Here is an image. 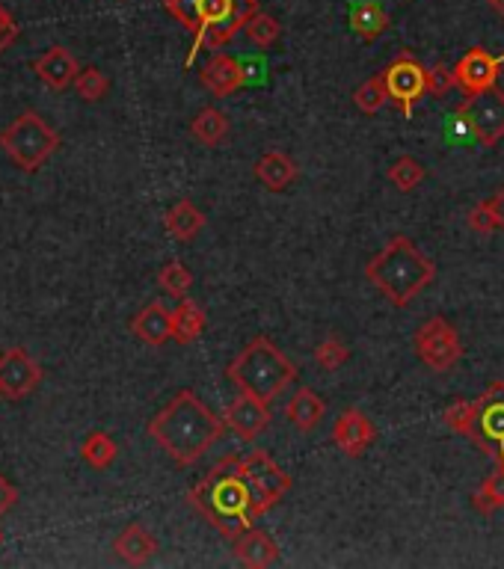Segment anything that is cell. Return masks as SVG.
<instances>
[{"label":"cell","instance_id":"18","mask_svg":"<svg viewBox=\"0 0 504 569\" xmlns=\"http://www.w3.org/2000/svg\"><path fill=\"white\" fill-rule=\"evenodd\" d=\"M131 332L149 344V347H161L172 338V309L164 303H149L143 312H137V318L131 321Z\"/></svg>","mask_w":504,"mask_h":569},{"label":"cell","instance_id":"40","mask_svg":"<svg viewBox=\"0 0 504 569\" xmlns=\"http://www.w3.org/2000/svg\"><path fill=\"white\" fill-rule=\"evenodd\" d=\"M487 205H490V211L496 214V220H499V229H504V187H499L490 199H487Z\"/></svg>","mask_w":504,"mask_h":569},{"label":"cell","instance_id":"24","mask_svg":"<svg viewBox=\"0 0 504 569\" xmlns=\"http://www.w3.org/2000/svg\"><path fill=\"white\" fill-rule=\"evenodd\" d=\"M205 329V312L193 300H178L172 309V341L178 344H193Z\"/></svg>","mask_w":504,"mask_h":569},{"label":"cell","instance_id":"6","mask_svg":"<svg viewBox=\"0 0 504 569\" xmlns=\"http://www.w3.org/2000/svg\"><path fill=\"white\" fill-rule=\"evenodd\" d=\"M0 149L18 169L33 172L60 149V134L39 113L27 110L0 131Z\"/></svg>","mask_w":504,"mask_h":569},{"label":"cell","instance_id":"5","mask_svg":"<svg viewBox=\"0 0 504 569\" xmlns=\"http://www.w3.org/2000/svg\"><path fill=\"white\" fill-rule=\"evenodd\" d=\"M442 421L472 439L484 454L496 460V469L504 472V383L493 380L490 389L475 401H454L445 409Z\"/></svg>","mask_w":504,"mask_h":569},{"label":"cell","instance_id":"27","mask_svg":"<svg viewBox=\"0 0 504 569\" xmlns=\"http://www.w3.org/2000/svg\"><path fill=\"white\" fill-rule=\"evenodd\" d=\"M386 101H389V92H386V78H383V72L374 75V78H368V81L353 92V104H356L362 113H368V116L380 113Z\"/></svg>","mask_w":504,"mask_h":569},{"label":"cell","instance_id":"42","mask_svg":"<svg viewBox=\"0 0 504 569\" xmlns=\"http://www.w3.org/2000/svg\"><path fill=\"white\" fill-rule=\"evenodd\" d=\"M0 540H3V534H0Z\"/></svg>","mask_w":504,"mask_h":569},{"label":"cell","instance_id":"41","mask_svg":"<svg viewBox=\"0 0 504 569\" xmlns=\"http://www.w3.org/2000/svg\"><path fill=\"white\" fill-rule=\"evenodd\" d=\"M490 6H493V9H496V12L504 18V0H490Z\"/></svg>","mask_w":504,"mask_h":569},{"label":"cell","instance_id":"31","mask_svg":"<svg viewBox=\"0 0 504 569\" xmlns=\"http://www.w3.org/2000/svg\"><path fill=\"white\" fill-rule=\"evenodd\" d=\"M244 30H247L252 45H258V48H270L279 39V33H282L279 21L273 15H267V12H252Z\"/></svg>","mask_w":504,"mask_h":569},{"label":"cell","instance_id":"11","mask_svg":"<svg viewBox=\"0 0 504 569\" xmlns=\"http://www.w3.org/2000/svg\"><path fill=\"white\" fill-rule=\"evenodd\" d=\"M42 383V368L30 359L27 350L12 347L0 356V395L15 401L27 398Z\"/></svg>","mask_w":504,"mask_h":569},{"label":"cell","instance_id":"33","mask_svg":"<svg viewBox=\"0 0 504 569\" xmlns=\"http://www.w3.org/2000/svg\"><path fill=\"white\" fill-rule=\"evenodd\" d=\"M107 78L98 72V69H81L78 72V78H75V92L84 98V101H101L104 98V92H107Z\"/></svg>","mask_w":504,"mask_h":569},{"label":"cell","instance_id":"3","mask_svg":"<svg viewBox=\"0 0 504 569\" xmlns=\"http://www.w3.org/2000/svg\"><path fill=\"white\" fill-rule=\"evenodd\" d=\"M365 276L395 309H404L436 279V264L407 235H395L365 264Z\"/></svg>","mask_w":504,"mask_h":569},{"label":"cell","instance_id":"32","mask_svg":"<svg viewBox=\"0 0 504 569\" xmlns=\"http://www.w3.org/2000/svg\"><path fill=\"white\" fill-rule=\"evenodd\" d=\"M347 359H350V350H347V344H344L341 338H336V335L324 338V341L315 347V362H318L324 371H338Z\"/></svg>","mask_w":504,"mask_h":569},{"label":"cell","instance_id":"23","mask_svg":"<svg viewBox=\"0 0 504 569\" xmlns=\"http://www.w3.org/2000/svg\"><path fill=\"white\" fill-rule=\"evenodd\" d=\"M164 226H167V232L175 241L187 244V241H193L205 229V214L190 199H181V202H175L167 211Z\"/></svg>","mask_w":504,"mask_h":569},{"label":"cell","instance_id":"7","mask_svg":"<svg viewBox=\"0 0 504 569\" xmlns=\"http://www.w3.org/2000/svg\"><path fill=\"white\" fill-rule=\"evenodd\" d=\"M451 119L460 122L481 146L493 149L504 140V92L493 86L469 95Z\"/></svg>","mask_w":504,"mask_h":569},{"label":"cell","instance_id":"39","mask_svg":"<svg viewBox=\"0 0 504 569\" xmlns=\"http://www.w3.org/2000/svg\"><path fill=\"white\" fill-rule=\"evenodd\" d=\"M15 501H18V489L12 487V484L0 475V516H3Z\"/></svg>","mask_w":504,"mask_h":569},{"label":"cell","instance_id":"10","mask_svg":"<svg viewBox=\"0 0 504 569\" xmlns=\"http://www.w3.org/2000/svg\"><path fill=\"white\" fill-rule=\"evenodd\" d=\"M383 78H386L389 101H395L398 110L410 119L416 104L427 95V69L413 54H401L383 69Z\"/></svg>","mask_w":504,"mask_h":569},{"label":"cell","instance_id":"35","mask_svg":"<svg viewBox=\"0 0 504 569\" xmlns=\"http://www.w3.org/2000/svg\"><path fill=\"white\" fill-rule=\"evenodd\" d=\"M164 6L187 30H199V0H164Z\"/></svg>","mask_w":504,"mask_h":569},{"label":"cell","instance_id":"1","mask_svg":"<svg viewBox=\"0 0 504 569\" xmlns=\"http://www.w3.org/2000/svg\"><path fill=\"white\" fill-rule=\"evenodd\" d=\"M226 418H220L196 392H178L167 407L149 421V436L178 466H193L223 436Z\"/></svg>","mask_w":504,"mask_h":569},{"label":"cell","instance_id":"9","mask_svg":"<svg viewBox=\"0 0 504 569\" xmlns=\"http://www.w3.org/2000/svg\"><path fill=\"white\" fill-rule=\"evenodd\" d=\"M416 353L430 371L445 374L463 359V344L457 329L445 318H430L416 329Z\"/></svg>","mask_w":504,"mask_h":569},{"label":"cell","instance_id":"37","mask_svg":"<svg viewBox=\"0 0 504 569\" xmlns=\"http://www.w3.org/2000/svg\"><path fill=\"white\" fill-rule=\"evenodd\" d=\"M15 39H18V24H15V18L6 12V6L0 3V54H3Z\"/></svg>","mask_w":504,"mask_h":569},{"label":"cell","instance_id":"29","mask_svg":"<svg viewBox=\"0 0 504 569\" xmlns=\"http://www.w3.org/2000/svg\"><path fill=\"white\" fill-rule=\"evenodd\" d=\"M158 282H161V288L167 291L169 297L184 300V297H187V291L193 288V273H190L181 261H169V264L161 267Z\"/></svg>","mask_w":504,"mask_h":569},{"label":"cell","instance_id":"26","mask_svg":"<svg viewBox=\"0 0 504 569\" xmlns=\"http://www.w3.org/2000/svg\"><path fill=\"white\" fill-rule=\"evenodd\" d=\"M81 454H84V460L92 469H110L116 454H119V448L104 430H92L84 439V445H81Z\"/></svg>","mask_w":504,"mask_h":569},{"label":"cell","instance_id":"20","mask_svg":"<svg viewBox=\"0 0 504 569\" xmlns=\"http://www.w3.org/2000/svg\"><path fill=\"white\" fill-rule=\"evenodd\" d=\"M350 27L359 39L374 42L389 30V12L377 0H353L350 6Z\"/></svg>","mask_w":504,"mask_h":569},{"label":"cell","instance_id":"4","mask_svg":"<svg viewBox=\"0 0 504 569\" xmlns=\"http://www.w3.org/2000/svg\"><path fill=\"white\" fill-rule=\"evenodd\" d=\"M226 377L241 395H252L264 404H273L297 380V365L267 335H255L229 362Z\"/></svg>","mask_w":504,"mask_h":569},{"label":"cell","instance_id":"30","mask_svg":"<svg viewBox=\"0 0 504 569\" xmlns=\"http://www.w3.org/2000/svg\"><path fill=\"white\" fill-rule=\"evenodd\" d=\"M424 166H421L416 158H410V155H401L398 161L389 166V181L398 187V190H404V193H410V190H416L421 181H424Z\"/></svg>","mask_w":504,"mask_h":569},{"label":"cell","instance_id":"34","mask_svg":"<svg viewBox=\"0 0 504 569\" xmlns=\"http://www.w3.org/2000/svg\"><path fill=\"white\" fill-rule=\"evenodd\" d=\"M454 86H457L454 69H448V66H442V63H436L433 69H427V92H430V95L442 98V95H448Z\"/></svg>","mask_w":504,"mask_h":569},{"label":"cell","instance_id":"25","mask_svg":"<svg viewBox=\"0 0 504 569\" xmlns=\"http://www.w3.org/2000/svg\"><path fill=\"white\" fill-rule=\"evenodd\" d=\"M190 134L193 140H199L202 146H220L229 137V116L217 107H205L199 110V116L190 122Z\"/></svg>","mask_w":504,"mask_h":569},{"label":"cell","instance_id":"2","mask_svg":"<svg viewBox=\"0 0 504 569\" xmlns=\"http://www.w3.org/2000/svg\"><path fill=\"white\" fill-rule=\"evenodd\" d=\"M187 498L226 540L241 537L261 516L250 487L238 469V457L220 460L196 487L190 489Z\"/></svg>","mask_w":504,"mask_h":569},{"label":"cell","instance_id":"15","mask_svg":"<svg viewBox=\"0 0 504 569\" xmlns=\"http://www.w3.org/2000/svg\"><path fill=\"white\" fill-rule=\"evenodd\" d=\"M33 72H36L42 81L48 83L51 89L63 92L66 86H72V83H75L78 72H81V66H78V60H75V54H72V51H66V48H60V45H54L51 51H45V54L33 63Z\"/></svg>","mask_w":504,"mask_h":569},{"label":"cell","instance_id":"12","mask_svg":"<svg viewBox=\"0 0 504 569\" xmlns=\"http://www.w3.org/2000/svg\"><path fill=\"white\" fill-rule=\"evenodd\" d=\"M504 57H493L487 48H469L457 66H454V78L457 86L466 92V95H475V92H484V89H493L499 81V72H502Z\"/></svg>","mask_w":504,"mask_h":569},{"label":"cell","instance_id":"21","mask_svg":"<svg viewBox=\"0 0 504 569\" xmlns=\"http://www.w3.org/2000/svg\"><path fill=\"white\" fill-rule=\"evenodd\" d=\"M113 549H116V555H119L125 564L140 567V564H146V561L158 552V540H155L143 525L134 522V525H128V528L116 537Z\"/></svg>","mask_w":504,"mask_h":569},{"label":"cell","instance_id":"13","mask_svg":"<svg viewBox=\"0 0 504 569\" xmlns=\"http://www.w3.org/2000/svg\"><path fill=\"white\" fill-rule=\"evenodd\" d=\"M374 439H377V427L362 409L350 407L338 415L336 427H333V442L347 457H362L374 445Z\"/></svg>","mask_w":504,"mask_h":569},{"label":"cell","instance_id":"38","mask_svg":"<svg viewBox=\"0 0 504 569\" xmlns=\"http://www.w3.org/2000/svg\"><path fill=\"white\" fill-rule=\"evenodd\" d=\"M241 69H244V86H258L264 81L267 63H264V57H247V60H241Z\"/></svg>","mask_w":504,"mask_h":569},{"label":"cell","instance_id":"17","mask_svg":"<svg viewBox=\"0 0 504 569\" xmlns=\"http://www.w3.org/2000/svg\"><path fill=\"white\" fill-rule=\"evenodd\" d=\"M202 83L217 95L226 98L232 92H238L244 86V69L241 60L229 57V54H214L205 66H202Z\"/></svg>","mask_w":504,"mask_h":569},{"label":"cell","instance_id":"14","mask_svg":"<svg viewBox=\"0 0 504 569\" xmlns=\"http://www.w3.org/2000/svg\"><path fill=\"white\" fill-rule=\"evenodd\" d=\"M226 430L235 433L241 442H255L267 427H270V404L252 398V395H238V401L226 409Z\"/></svg>","mask_w":504,"mask_h":569},{"label":"cell","instance_id":"8","mask_svg":"<svg viewBox=\"0 0 504 569\" xmlns=\"http://www.w3.org/2000/svg\"><path fill=\"white\" fill-rule=\"evenodd\" d=\"M238 469H241V475H244V481L250 487L258 513H267L270 507H276L291 492L288 472H282L267 451H252L244 460L238 457Z\"/></svg>","mask_w":504,"mask_h":569},{"label":"cell","instance_id":"36","mask_svg":"<svg viewBox=\"0 0 504 569\" xmlns=\"http://www.w3.org/2000/svg\"><path fill=\"white\" fill-rule=\"evenodd\" d=\"M469 229L478 232V235H493V232L499 229V220H496V214L490 211L487 202H478V205L469 211Z\"/></svg>","mask_w":504,"mask_h":569},{"label":"cell","instance_id":"19","mask_svg":"<svg viewBox=\"0 0 504 569\" xmlns=\"http://www.w3.org/2000/svg\"><path fill=\"white\" fill-rule=\"evenodd\" d=\"M324 415H327L324 398H321L318 392H312L309 386L297 389V395H294V398L288 401V407H285V418H288L291 424H297V430H303V433H312V430L324 421Z\"/></svg>","mask_w":504,"mask_h":569},{"label":"cell","instance_id":"16","mask_svg":"<svg viewBox=\"0 0 504 569\" xmlns=\"http://www.w3.org/2000/svg\"><path fill=\"white\" fill-rule=\"evenodd\" d=\"M232 546H235V558H238L244 567L264 569L273 567V564L279 561V546H276V540H273L270 534L258 531L255 525L247 528L241 537H235Z\"/></svg>","mask_w":504,"mask_h":569},{"label":"cell","instance_id":"28","mask_svg":"<svg viewBox=\"0 0 504 569\" xmlns=\"http://www.w3.org/2000/svg\"><path fill=\"white\" fill-rule=\"evenodd\" d=\"M472 504H475V510L478 513H496V510H502L504 507V472L496 469V475H490L481 487L475 489V495H472Z\"/></svg>","mask_w":504,"mask_h":569},{"label":"cell","instance_id":"22","mask_svg":"<svg viewBox=\"0 0 504 569\" xmlns=\"http://www.w3.org/2000/svg\"><path fill=\"white\" fill-rule=\"evenodd\" d=\"M255 178H258L267 190L282 193V190H288V184H294L297 166H294V161H291L288 155H282V152H267V155H261L258 163H255Z\"/></svg>","mask_w":504,"mask_h":569}]
</instances>
